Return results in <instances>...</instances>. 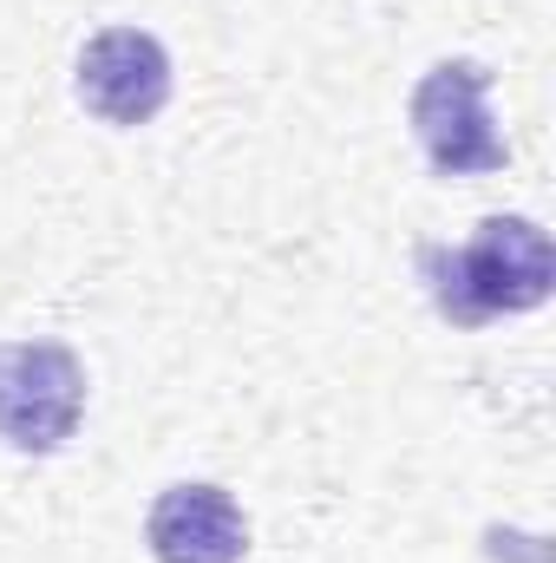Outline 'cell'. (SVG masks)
<instances>
[{
  "label": "cell",
  "mask_w": 556,
  "mask_h": 563,
  "mask_svg": "<svg viewBox=\"0 0 556 563\" xmlns=\"http://www.w3.org/2000/svg\"><path fill=\"white\" fill-rule=\"evenodd\" d=\"M419 276L452 328H485L498 314H531L556 288V250L531 217H485L471 243H425Z\"/></svg>",
  "instance_id": "cell-1"
},
{
  "label": "cell",
  "mask_w": 556,
  "mask_h": 563,
  "mask_svg": "<svg viewBox=\"0 0 556 563\" xmlns=\"http://www.w3.org/2000/svg\"><path fill=\"white\" fill-rule=\"evenodd\" d=\"M86 413V367L66 341H7L0 347V439L13 452H59Z\"/></svg>",
  "instance_id": "cell-2"
},
{
  "label": "cell",
  "mask_w": 556,
  "mask_h": 563,
  "mask_svg": "<svg viewBox=\"0 0 556 563\" xmlns=\"http://www.w3.org/2000/svg\"><path fill=\"white\" fill-rule=\"evenodd\" d=\"M491 73L478 59H438L413 86V139L438 177H485L504 170L511 144L491 125Z\"/></svg>",
  "instance_id": "cell-3"
},
{
  "label": "cell",
  "mask_w": 556,
  "mask_h": 563,
  "mask_svg": "<svg viewBox=\"0 0 556 563\" xmlns=\"http://www.w3.org/2000/svg\"><path fill=\"white\" fill-rule=\"evenodd\" d=\"M79 99L92 119L132 132L170 106V53L138 26H105L79 53Z\"/></svg>",
  "instance_id": "cell-4"
},
{
  "label": "cell",
  "mask_w": 556,
  "mask_h": 563,
  "mask_svg": "<svg viewBox=\"0 0 556 563\" xmlns=\"http://www.w3.org/2000/svg\"><path fill=\"white\" fill-rule=\"evenodd\" d=\"M144 544L157 563H243L249 518L223 485H170L151 505Z\"/></svg>",
  "instance_id": "cell-5"
}]
</instances>
